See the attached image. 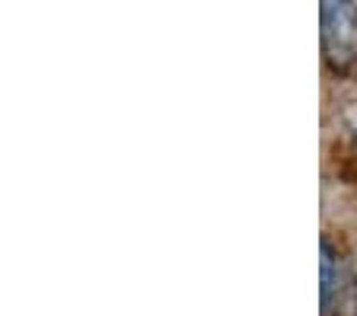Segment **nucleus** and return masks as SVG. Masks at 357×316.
Here are the masks:
<instances>
[{
	"label": "nucleus",
	"mask_w": 357,
	"mask_h": 316,
	"mask_svg": "<svg viewBox=\"0 0 357 316\" xmlns=\"http://www.w3.org/2000/svg\"><path fill=\"white\" fill-rule=\"evenodd\" d=\"M319 271H322V313L332 316L338 301H342V291H344V265H342V253L328 240H322Z\"/></svg>",
	"instance_id": "f03ea898"
},
{
	"label": "nucleus",
	"mask_w": 357,
	"mask_h": 316,
	"mask_svg": "<svg viewBox=\"0 0 357 316\" xmlns=\"http://www.w3.org/2000/svg\"><path fill=\"white\" fill-rule=\"evenodd\" d=\"M354 313H357V297H354Z\"/></svg>",
	"instance_id": "7ed1b4c3"
},
{
	"label": "nucleus",
	"mask_w": 357,
	"mask_h": 316,
	"mask_svg": "<svg viewBox=\"0 0 357 316\" xmlns=\"http://www.w3.org/2000/svg\"><path fill=\"white\" fill-rule=\"evenodd\" d=\"M322 54L335 74L357 68V7L348 0L322 3Z\"/></svg>",
	"instance_id": "f257e3e1"
}]
</instances>
